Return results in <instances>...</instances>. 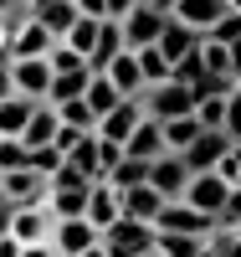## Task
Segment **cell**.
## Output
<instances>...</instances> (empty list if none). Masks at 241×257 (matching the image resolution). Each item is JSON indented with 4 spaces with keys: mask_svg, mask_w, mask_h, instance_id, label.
<instances>
[{
    "mask_svg": "<svg viewBox=\"0 0 241 257\" xmlns=\"http://www.w3.org/2000/svg\"><path fill=\"white\" fill-rule=\"evenodd\" d=\"M123 52V36H118V21H103L98 26V41H93V52H87V72H103L108 62H113Z\"/></svg>",
    "mask_w": 241,
    "mask_h": 257,
    "instance_id": "21",
    "label": "cell"
},
{
    "mask_svg": "<svg viewBox=\"0 0 241 257\" xmlns=\"http://www.w3.org/2000/svg\"><path fill=\"white\" fill-rule=\"evenodd\" d=\"M210 175L221 180V185H231V190H241V144H231L226 155L210 165Z\"/></svg>",
    "mask_w": 241,
    "mask_h": 257,
    "instance_id": "35",
    "label": "cell"
},
{
    "mask_svg": "<svg viewBox=\"0 0 241 257\" xmlns=\"http://www.w3.org/2000/svg\"><path fill=\"white\" fill-rule=\"evenodd\" d=\"M52 134H57V108H52V103H36V108H31V118H26V128H21V144H26V149H47L52 144Z\"/></svg>",
    "mask_w": 241,
    "mask_h": 257,
    "instance_id": "18",
    "label": "cell"
},
{
    "mask_svg": "<svg viewBox=\"0 0 241 257\" xmlns=\"http://www.w3.org/2000/svg\"><path fill=\"white\" fill-rule=\"evenodd\" d=\"M52 52V36L36 26V16L26 21V26H21L16 36H11V62H26V57H47Z\"/></svg>",
    "mask_w": 241,
    "mask_h": 257,
    "instance_id": "20",
    "label": "cell"
},
{
    "mask_svg": "<svg viewBox=\"0 0 241 257\" xmlns=\"http://www.w3.org/2000/svg\"><path fill=\"white\" fill-rule=\"evenodd\" d=\"M67 165H72V170H82L87 180H98V134H82V139L67 149Z\"/></svg>",
    "mask_w": 241,
    "mask_h": 257,
    "instance_id": "28",
    "label": "cell"
},
{
    "mask_svg": "<svg viewBox=\"0 0 241 257\" xmlns=\"http://www.w3.org/2000/svg\"><path fill=\"white\" fill-rule=\"evenodd\" d=\"M221 16H231V6H226V0H174V6H169V21L190 26L195 36H205Z\"/></svg>",
    "mask_w": 241,
    "mask_h": 257,
    "instance_id": "9",
    "label": "cell"
},
{
    "mask_svg": "<svg viewBox=\"0 0 241 257\" xmlns=\"http://www.w3.org/2000/svg\"><path fill=\"white\" fill-rule=\"evenodd\" d=\"M134 62H139L144 88H154V82H164V77H169V62L159 57V47H139V52H134Z\"/></svg>",
    "mask_w": 241,
    "mask_h": 257,
    "instance_id": "32",
    "label": "cell"
},
{
    "mask_svg": "<svg viewBox=\"0 0 241 257\" xmlns=\"http://www.w3.org/2000/svg\"><path fill=\"white\" fill-rule=\"evenodd\" d=\"M0 257H21V247H16L11 237H0Z\"/></svg>",
    "mask_w": 241,
    "mask_h": 257,
    "instance_id": "45",
    "label": "cell"
},
{
    "mask_svg": "<svg viewBox=\"0 0 241 257\" xmlns=\"http://www.w3.org/2000/svg\"><path fill=\"white\" fill-rule=\"evenodd\" d=\"M72 21H77V6H72V0H52V6H41V11H36V26L47 31L52 41L67 36V31H72Z\"/></svg>",
    "mask_w": 241,
    "mask_h": 257,
    "instance_id": "22",
    "label": "cell"
},
{
    "mask_svg": "<svg viewBox=\"0 0 241 257\" xmlns=\"http://www.w3.org/2000/svg\"><path fill=\"white\" fill-rule=\"evenodd\" d=\"M149 6H154V11H164V16H169V6H174V0H149Z\"/></svg>",
    "mask_w": 241,
    "mask_h": 257,
    "instance_id": "47",
    "label": "cell"
},
{
    "mask_svg": "<svg viewBox=\"0 0 241 257\" xmlns=\"http://www.w3.org/2000/svg\"><path fill=\"white\" fill-rule=\"evenodd\" d=\"M103 180L113 185V190H128V185H144V180H149V165H144V160H128V155H123V160H118L113 170H108Z\"/></svg>",
    "mask_w": 241,
    "mask_h": 257,
    "instance_id": "29",
    "label": "cell"
},
{
    "mask_svg": "<svg viewBox=\"0 0 241 257\" xmlns=\"http://www.w3.org/2000/svg\"><path fill=\"white\" fill-rule=\"evenodd\" d=\"M47 67L52 72H87V62L67 47V41H52V52H47Z\"/></svg>",
    "mask_w": 241,
    "mask_h": 257,
    "instance_id": "37",
    "label": "cell"
},
{
    "mask_svg": "<svg viewBox=\"0 0 241 257\" xmlns=\"http://www.w3.org/2000/svg\"><path fill=\"white\" fill-rule=\"evenodd\" d=\"M231 144H241V139H236V134H221V128H200V134H195V139L180 149V160H185L190 175H200V170H210Z\"/></svg>",
    "mask_w": 241,
    "mask_h": 257,
    "instance_id": "4",
    "label": "cell"
},
{
    "mask_svg": "<svg viewBox=\"0 0 241 257\" xmlns=\"http://www.w3.org/2000/svg\"><path fill=\"white\" fill-rule=\"evenodd\" d=\"M82 103L93 108V118H103V113H113V108H118V88H113V82H108L103 72H93V77H87V93H82Z\"/></svg>",
    "mask_w": 241,
    "mask_h": 257,
    "instance_id": "26",
    "label": "cell"
},
{
    "mask_svg": "<svg viewBox=\"0 0 241 257\" xmlns=\"http://www.w3.org/2000/svg\"><path fill=\"white\" fill-rule=\"evenodd\" d=\"M205 237H190V231H154V252L159 257H200Z\"/></svg>",
    "mask_w": 241,
    "mask_h": 257,
    "instance_id": "25",
    "label": "cell"
},
{
    "mask_svg": "<svg viewBox=\"0 0 241 257\" xmlns=\"http://www.w3.org/2000/svg\"><path fill=\"white\" fill-rule=\"evenodd\" d=\"M0 196H6L11 206H36V201H47V175L31 170V165L6 170V175H0Z\"/></svg>",
    "mask_w": 241,
    "mask_h": 257,
    "instance_id": "7",
    "label": "cell"
},
{
    "mask_svg": "<svg viewBox=\"0 0 241 257\" xmlns=\"http://www.w3.org/2000/svg\"><path fill=\"white\" fill-rule=\"evenodd\" d=\"M164 11H154L149 0H139V6H128L123 16H118V36H123V47L128 52H139V47H154L159 41V31H164Z\"/></svg>",
    "mask_w": 241,
    "mask_h": 257,
    "instance_id": "2",
    "label": "cell"
},
{
    "mask_svg": "<svg viewBox=\"0 0 241 257\" xmlns=\"http://www.w3.org/2000/svg\"><path fill=\"white\" fill-rule=\"evenodd\" d=\"M139 118H144L139 98H118V108H113V113H103L93 134H98V139H108V144H123L128 134H134V123H139Z\"/></svg>",
    "mask_w": 241,
    "mask_h": 257,
    "instance_id": "12",
    "label": "cell"
},
{
    "mask_svg": "<svg viewBox=\"0 0 241 257\" xmlns=\"http://www.w3.org/2000/svg\"><path fill=\"white\" fill-rule=\"evenodd\" d=\"M87 185H93V180H87L82 170H72L67 160H62V165L52 170V175H47V190H87Z\"/></svg>",
    "mask_w": 241,
    "mask_h": 257,
    "instance_id": "38",
    "label": "cell"
},
{
    "mask_svg": "<svg viewBox=\"0 0 241 257\" xmlns=\"http://www.w3.org/2000/svg\"><path fill=\"white\" fill-rule=\"evenodd\" d=\"M47 88H52V67H47V57L11 62V93H21V98L41 103V98H47Z\"/></svg>",
    "mask_w": 241,
    "mask_h": 257,
    "instance_id": "10",
    "label": "cell"
},
{
    "mask_svg": "<svg viewBox=\"0 0 241 257\" xmlns=\"http://www.w3.org/2000/svg\"><path fill=\"white\" fill-rule=\"evenodd\" d=\"M103 6H108V21H118L128 6H139V0H103Z\"/></svg>",
    "mask_w": 241,
    "mask_h": 257,
    "instance_id": "44",
    "label": "cell"
},
{
    "mask_svg": "<svg viewBox=\"0 0 241 257\" xmlns=\"http://www.w3.org/2000/svg\"><path fill=\"white\" fill-rule=\"evenodd\" d=\"M98 26H103V21H93V16H77V21H72V31L62 36V41H67V47H72V52L87 62V52H93V41H98Z\"/></svg>",
    "mask_w": 241,
    "mask_h": 257,
    "instance_id": "30",
    "label": "cell"
},
{
    "mask_svg": "<svg viewBox=\"0 0 241 257\" xmlns=\"http://www.w3.org/2000/svg\"><path fill=\"white\" fill-rule=\"evenodd\" d=\"M200 67L205 72H241L236 67V47H210V41H200Z\"/></svg>",
    "mask_w": 241,
    "mask_h": 257,
    "instance_id": "34",
    "label": "cell"
},
{
    "mask_svg": "<svg viewBox=\"0 0 241 257\" xmlns=\"http://www.w3.org/2000/svg\"><path fill=\"white\" fill-rule=\"evenodd\" d=\"M11 6H16V0H0V16H6V11H11Z\"/></svg>",
    "mask_w": 241,
    "mask_h": 257,
    "instance_id": "48",
    "label": "cell"
},
{
    "mask_svg": "<svg viewBox=\"0 0 241 257\" xmlns=\"http://www.w3.org/2000/svg\"><path fill=\"white\" fill-rule=\"evenodd\" d=\"M52 226H57V216L47 211V201H36V206H16V216H11V242H16V247L52 242Z\"/></svg>",
    "mask_w": 241,
    "mask_h": 257,
    "instance_id": "6",
    "label": "cell"
},
{
    "mask_svg": "<svg viewBox=\"0 0 241 257\" xmlns=\"http://www.w3.org/2000/svg\"><path fill=\"white\" fill-rule=\"evenodd\" d=\"M154 231H190V237H205V231H210V216L190 211L185 201H164L159 216H154Z\"/></svg>",
    "mask_w": 241,
    "mask_h": 257,
    "instance_id": "13",
    "label": "cell"
},
{
    "mask_svg": "<svg viewBox=\"0 0 241 257\" xmlns=\"http://www.w3.org/2000/svg\"><path fill=\"white\" fill-rule=\"evenodd\" d=\"M103 247H108V257H139V252L154 247V226H149V221H128V216H118L113 226L103 231Z\"/></svg>",
    "mask_w": 241,
    "mask_h": 257,
    "instance_id": "3",
    "label": "cell"
},
{
    "mask_svg": "<svg viewBox=\"0 0 241 257\" xmlns=\"http://www.w3.org/2000/svg\"><path fill=\"white\" fill-rule=\"evenodd\" d=\"M82 216L93 221L98 231H108V226L123 216V211H118V190L108 185V180H93V185H87V206H82Z\"/></svg>",
    "mask_w": 241,
    "mask_h": 257,
    "instance_id": "14",
    "label": "cell"
},
{
    "mask_svg": "<svg viewBox=\"0 0 241 257\" xmlns=\"http://www.w3.org/2000/svg\"><path fill=\"white\" fill-rule=\"evenodd\" d=\"M31 108H36V103L21 98V93H6V98H0V139H16L21 128H26Z\"/></svg>",
    "mask_w": 241,
    "mask_h": 257,
    "instance_id": "23",
    "label": "cell"
},
{
    "mask_svg": "<svg viewBox=\"0 0 241 257\" xmlns=\"http://www.w3.org/2000/svg\"><path fill=\"white\" fill-rule=\"evenodd\" d=\"M159 206H164V196H159L154 185H128V190H118V211H123L128 221H149V226H154Z\"/></svg>",
    "mask_w": 241,
    "mask_h": 257,
    "instance_id": "15",
    "label": "cell"
},
{
    "mask_svg": "<svg viewBox=\"0 0 241 257\" xmlns=\"http://www.w3.org/2000/svg\"><path fill=\"white\" fill-rule=\"evenodd\" d=\"M98 242H103V231L87 221V216H62V221L52 226V252H57V257H77V252L98 247Z\"/></svg>",
    "mask_w": 241,
    "mask_h": 257,
    "instance_id": "5",
    "label": "cell"
},
{
    "mask_svg": "<svg viewBox=\"0 0 241 257\" xmlns=\"http://www.w3.org/2000/svg\"><path fill=\"white\" fill-rule=\"evenodd\" d=\"M159 134H164V155H180V149H185L195 134H200V123H195V118L185 113V118H169V123H159Z\"/></svg>",
    "mask_w": 241,
    "mask_h": 257,
    "instance_id": "27",
    "label": "cell"
},
{
    "mask_svg": "<svg viewBox=\"0 0 241 257\" xmlns=\"http://www.w3.org/2000/svg\"><path fill=\"white\" fill-rule=\"evenodd\" d=\"M144 185H154L164 201H180L185 185H190V170H185L180 155H159V160H149V180Z\"/></svg>",
    "mask_w": 241,
    "mask_h": 257,
    "instance_id": "11",
    "label": "cell"
},
{
    "mask_svg": "<svg viewBox=\"0 0 241 257\" xmlns=\"http://www.w3.org/2000/svg\"><path fill=\"white\" fill-rule=\"evenodd\" d=\"M77 6V16H93V21H108V6L103 0H72Z\"/></svg>",
    "mask_w": 241,
    "mask_h": 257,
    "instance_id": "41",
    "label": "cell"
},
{
    "mask_svg": "<svg viewBox=\"0 0 241 257\" xmlns=\"http://www.w3.org/2000/svg\"><path fill=\"white\" fill-rule=\"evenodd\" d=\"M190 211H200V216H215L226 201H231V185H221L210 175V170H200V175H190V185H185V196H180Z\"/></svg>",
    "mask_w": 241,
    "mask_h": 257,
    "instance_id": "8",
    "label": "cell"
},
{
    "mask_svg": "<svg viewBox=\"0 0 241 257\" xmlns=\"http://www.w3.org/2000/svg\"><path fill=\"white\" fill-rule=\"evenodd\" d=\"M21 257H57L52 242H31V247H21Z\"/></svg>",
    "mask_w": 241,
    "mask_h": 257,
    "instance_id": "43",
    "label": "cell"
},
{
    "mask_svg": "<svg viewBox=\"0 0 241 257\" xmlns=\"http://www.w3.org/2000/svg\"><path fill=\"white\" fill-rule=\"evenodd\" d=\"M77 257H108V247L98 242V247H87V252H77Z\"/></svg>",
    "mask_w": 241,
    "mask_h": 257,
    "instance_id": "46",
    "label": "cell"
},
{
    "mask_svg": "<svg viewBox=\"0 0 241 257\" xmlns=\"http://www.w3.org/2000/svg\"><path fill=\"white\" fill-rule=\"evenodd\" d=\"M205 252H210V257H236V252H241V231L210 226V231H205Z\"/></svg>",
    "mask_w": 241,
    "mask_h": 257,
    "instance_id": "36",
    "label": "cell"
},
{
    "mask_svg": "<svg viewBox=\"0 0 241 257\" xmlns=\"http://www.w3.org/2000/svg\"><path fill=\"white\" fill-rule=\"evenodd\" d=\"M123 155H128V160H144V165L159 160V155H164V134H159V123H154V118H139L134 134L123 139Z\"/></svg>",
    "mask_w": 241,
    "mask_h": 257,
    "instance_id": "16",
    "label": "cell"
},
{
    "mask_svg": "<svg viewBox=\"0 0 241 257\" xmlns=\"http://www.w3.org/2000/svg\"><path fill=\"white\" fill-rule=\"evenodd\" d=\"M200 41H210V47H241V11L221 16V21H215V26H210Z\"/></svg>",
    "mask_w": 241,
    "mask_h": 257,
    "instance_id": "33",
    "label": "cell"
},
{
    "mask_svg": "<svg viewBox=\"0 0 241 257\" xmlns=\"http://www.w3.org/2000/svg\"><path fill=\"white\" fill-rule=\"evenodd\" d=\"M57 123H62V128H82V134H93V128H98L93 108H87L82 98H72V103H57Z\"/></svg>",
    "mask_w": 241,
    "mask_h": 257,
    "instance_id": "31",
    "label": "cell"
},
{
    "mask_svg": "<svg viewBox=\"0 0 241 257\" xmlns=\"http://www.w3.org/2000/svg\"><path fill=\"white\" fill-rule=\"evenodd\" d=\"M103 77L108 82H113V88H118V98H139L144 93V77H139V62H134V52H118L113 62H108V67H103Z\"/></svg>",
    "mask_w": 241,
    "mask_h": 257,
    "instance_id": "17",
    "label": "cell"
},
{
    "mask_svg": "<svg viewBox=\"0 0 241 257\" xmlns=\"http://www.w3.org/2000/svg\"><path fill=\"white\" fill-rule=\"evenodd\" d=\"M139 257H159V252H154V247H149V252H139Z\"/></svg>",
    "mask_w": 241,
    "mask_h": 257,
    "instance_id": "49",
    "label": "cell"
},
{
    "mask_svg": "<svg viewBox=\"0 0 241 257\" xmlns=\"http://www.w3.org/2000/svg\"><path fill=\"white\" fill-rule=\"evenodd\" d=\"M26 165V144L21 139H0V175H6V170H21Z\"/></svg>",
    "mask_w": 241,
    "mask_h": 257,
    "instance_id": "39",
    "label": "cell"
},
{
    "mask_svg": "<svg viewBox=\"0 0 241 257\" xmlns=\"http://www.w3.org/2000/svg\"><path fill=\"white\" fill-rule=\"evenodd\" d=\"M11 216H16V206L0 196V237H11Z\"/></svg>",
    "mask_w": 241,
    "mask_h": 257,
    "instance_id": "42",
    "label": "cell"
},
{
    "mask_svg": "<svg viewBox=\"0 0 241 257\" xmlns=\"http://www.w3.org/2000/svg\"><path fill=\"white\" fill-rule=\"evenodd\" d=\"M154 47H159V57H164V62H180L185 52H195V47H200V36H195L190 26H180V21H164V31H159V41H154Z\"/></svg>",
    "mask_w": 241,
    "mask_h": 257,
    "instance_id": "19",
    "label": "cell"
},
{
    "mask_svg": "<svg viewBox=\"0 0 241 257\" xmlns=\"http://www.w3.org/2000/svg\"><path fill=\"white\" fill-rule=\"evenodd\" d=\"M87 77H93V72H52V88H47L41 103H52V108H57V103L82 98V93H87Z\"/></svg>",
    "mask_w": 241,
    "mask_h": 257,
    "instance_id": "24",
    "label": "cell"
},
{
    "mask_svg": "<svg viewBox=\"0 0 241 257\" xmlns=\"http://www.w3.org/2000/svg\"><path fill=\"white\" fill-rule=\"evenodd\" d=\"M139 108H144V118L169 123V118H185V113L195 108V93L185 88V82L164 77V82H154V88H144V93H139Z\"/></svg>",
    "mask_w": 241,
    "mask_h": 257,
    "instance_id": "1",
    "label": "cell"
},
{
    "mask_svg": "<svg viewBox=\"0 0 241 257\" xmlns=\"http://www.w3.org/2000/svg\"><path fill=\"white\" fill-rule=\"evenodd\" d=\"M123 160V144H108V139H98V180L108 175V170H113Z\"/></svg>",
    "mask_w": 241,
    "mask_h": 257,
    "instance_id": "40",
    "label": "cell"
}]
</instances>
